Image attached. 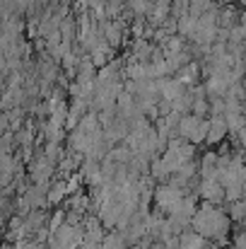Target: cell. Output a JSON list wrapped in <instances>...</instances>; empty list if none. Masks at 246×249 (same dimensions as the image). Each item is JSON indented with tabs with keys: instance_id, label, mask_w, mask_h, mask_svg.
<instances>
[{
	"instance_id": "cell-19",
	"label": "cell",
	"mask_w": 246,
	"mask_h": 249,
	"mask_svg": "<svg viewBox=\"0 0 246 249\" xmlns=\"http://www.w3.org/2000/svg\"><path fill=\"white\" fill-rule=\"evenodd\" d=\"M41 131H44V138H46V141H58V143H63V126H58L56 121L49 119Z\"/></svg>"
},
{
	"instance_id": "cell-8",
	"label": "cell",
	"mask_w": 246,
	"mask_h": 249,
	"mask_svg": "<svg viewBox=\"0 0 246 249\" xmlns=\"http://www.w3.org/2000/svg\"><path fill=\"white\" fill-rule=\"evenodd\" d=\"M227 133H230L227 119H225V116H210V128H208V138H205V143H210V145L222 143Z\"/></svg>"
},
{
	"instance_id": "cell-13",
	"label": "cell",
	"mask_w": 246,
	"mask_h": 249,
	"mask_svg": "<svg viewBox=\"0 0 246 249\" xmlns=\"http://www.w3.org/2000/svg\"><path fill=\"white\" fill-rule=\"evenodd\" d=\"M196 29H198V17L196 15H183V17H179V34L183 36V39H188V41H193V36H196Z\"/></svg>"
},
{
	"instance_id": "cell-20",
	"label": "cell",
	"mask_w": 246,
	"mask_h": 249,
	"mask_svg": "<svg viewBox=\"0 0 246 249\" xmlns=\"http://www.w3.org/2000/svg\"><path fill=\"white\" fill-rule=\"evenodd\" d=\"M225 191H227V201H239L244 198V181H232L225 186Z\"/></svg>"
},
{
	"instance_id": "cell-7",
	"label": "cell",
	"mask_w": 246,
	"mask_h": 249,
	"mask_svg": "<svg viewBox=\"0 0 246 249\" xmlns=\"http://www.w3.org/2000/svg\"><path fill=\"white\" fill-rule=\"evenodd\" d=\"M157 83H160L162 99H169V102H174V99H179L183 92H188V89H186L188 85H183L176 75H174V78H162V80H157Z\"/></svg>"
},
{
	"instance_id": "cell-24",
	"label": "cell",
	"mask_w": 246,
	"mask_h": 249,
	"mask_svg": "<svg viewBox=\"0 0 246 249\" xmlns=\"http://www.w3.org/2000/svg\"><path fill=\"white\" fill-rule=\"evenodd\" d=\"M244 119H246V102H244Z\"/></svg>"
},
{
	"instance_id": "cell-10",
	"label": "cell",
	"mask_w": 246,
	"mask_h": 249,
	"mask_svg": "<svg viewBox=\"0 0 246 249\" xmlns=\"http://www.w3.org/2000/svg\"><path fill=\"white\" fill-rule=\"evenodd\" d=\"M208 242L210 240H205L193 228H188L186 232H181V249H208Z\"/></svg>"
},
{
	"instance_id": "cell-17",
	"label": "cell",
	"mask_w": 246,
	"mask_h": 249,
	"mask_svg": "<svg viewBox=\"0 0 246 249\" xmlns=\"http://www.w3.org/2000/svg\"><path fill=\"white\" fill-rule=\"evenodd\" d=\"M44 155H46L53 165H58V162L66 158V150H63V145H61L58 141H46V145H44Z\"/></svg>"
},
{
	"instance_id": "cell-4",
	"label": "cell",
	"mask_w": 246,
	"mask_h": 249,
	"mask_svg": "<svg viewBox=\"0 0 246 249\" xmlns=\"http://www.w3.org/2000/svg\"><path fill=\"white\" fill-rule=\"evenodd\" d=\"M53 174H56V165L44 155V150L36 153V158L29 162V179L34 184H51Z\"/></svg>"
},
{
	"instance_id": "cell-21",
	"label": "cell",
	"mask_w": 246,
	"mask_h": 249,
	"mask_svg": "<svg viewBox=\"0 0 246 249\" xmlns=\"http://www.w3.org/2000/svg\"><path fill=\"white\" fill-rule=\"evenodd\" d=\"M66 218H68V211H56V213H51L49 230H51V232H58V230H61V225L66 223Z\"/></svg>"
},
{
	"instance_id": "cell-6",
	"label": "cell",
	"mask_w": 246,
	"mask_h": 249,
	"mask_svg": "<svg viewBox=\"0 0 246 249\" xmlns=\"http://www.w3.org/2000/svg\"><path fill=\"white\" fill-rule=\"evenodd\" d=\"M128 133H131V124H128L123 116H116V119L104 128V136H106L114 145H116V143H126Z\"/></svg>"
},
{
	"instance_id": "cell-5",
	"label": "cell",
	"mask_w": 246,
	"mask_h": 249,
	"mask_svg": "<svg viewBox=\"0 0 246 249\" xmlns=\"http://www.w3.org/2000/svg\"><path fill=\"white\" fill-rule=\"evenodd\" d=\"M203 201H210L215 206H222L227 201V191H225V184L220 179H203L200 181V194H198Z\"/></svg>"
},
{
	"instance_id": "cell-2",
	"label": "cell",
	"mask_w": 246,
	"mask_h": 249,
	"mask_svg": "<svg viewBox=\"0 0 246 249\" xmlns=\"http://www.w3.org/2000/svg\"><path fill=\"white\" fill-rule=\"evenodd\" d=\"M208 128H210V119L205 121L198 114H183L181 116V124H179V136L198 145V143H205Z\"/></svg>"
},
{
	"instance_id": "cell-25",
	"label": "cell",
	"mask_w": 246,
	"mask_h": 249,
	"mask_svg": "<svg viewBox=\"0 0 246 249\" xmlns=\"http://www.w3.org/2000/svg\"><path fill=\"white\" fill-rule=\"evenodd\" d=\"M242 83H244V87H246V78H244V80H242Z\"/></svg>"
},
{
	"instance_id": "cell-1",
	"label": "cell",
	"mask_w": 246,
	"mask_h": 249,
	"mask_svg": "<svg viewBox=\"0 0 246 249\" xmlns=\"http://www.w3.org/2000/svg\"><path fill=\"white\" fill-rule=\"evenodd\" d=\"M230 225H232V218L227 215V211L215 208V203H210V201L200 203V208H198V213L193 215V223H191V228L196 232H200L205 240L220 242V245L227 242Z\"/></svg>"
},
{
	"instance_id": "cell-3",
	"label": "cell",
	"mask_w": 246,
	"mask_h": 249,
	"mask_svg": "<svg viewBox=\"0 0 246 249\" xmlns=\"http://www.w3.org/2000/svg\"><path fill=\"white\" fill-rule=\"evenodd\" d=\"M183 196H188L183 189H179V186H174V184H160L157 189H155V206H157V211L164 213V215H171L174 211H176V206L181 203V198Z\"/></svg>"
},
{
	"instance_id": "cell-12",
	"label": "cell",
	"mask_w": 246,
	"mask_h": 249,
	"mask_svg": "<svg viewBox=\"0 0 246 249\" xmlns=\"http://www.w3.org/2000/svg\"><path fill=\"white\" fill-rule=\"evenodd\" d=\"M176 78L183 85L193 87V85H198V80H200V66H198L196 61H191V63H186V66L176 73Z\"/></svg>"
},
{
	"instance_id": "cell-14",
	"label": "cell",
	"mask_w": 246,
	"mask_h": 249,
	"mask_svg": "<svg viewBox=\"0 0 246 249\" xmlns=\"http://www.w3.org/2000/svg\"><path fill=\"white\" fill-rule=\"evenodd\" d=\"M239 17H242V12H237V7H222L217 15V24L225 29H232L239 24Z\"/></svg>"
},
{
	"instance_id": "cell-22",
	"label": "cell",
	"mask_w": 246,
	"mask_h": 249,
	"mask_svg": "<svg viewBox=\"0 0 246 249\" xmlns=\"http://www.w3.org/2000/svg\"><path fill=\"white\" fill-rule=\"evenodd\" d=\"M164 242V249H181V235H169Z\"/></svg>"
},
{
	"instance_id": "cell-16",
	"label": "cell",
	"mask_w": 246,
	"mask_h": 249,
	"mask_svg": "<svg viewBox=\"0 0 246 249\" xmlns=\"http://www.w3.org/2000/svg\"><path fill=\"white\" fill-rule=\"evenodd\" d=\"M78 29H80V27H78L75 17H66V19L61 22V34H63V41H66V44H75V41H78V39H75V36H78Z\"/></svg>"
},
{
	"instance_id": "cell-18",
	"label": "cell",
	"mask_w": 246,
	"mask_h": 249,
	"mask_svg": "<svg viewBox=\"0 0 246 249\" xmlns=\"http://www.w3.org/2000/svg\"><path fill=\"white\" fill-rule=\"evenodd\" d=\"M133 155H135V150H133V148H128V145L111 148V153H109V158H111V160H116L118 165H131Z\"/></svg>"
},
{
	"instance_id": "cell-11",
	"label": "cell",
	"mask_w": 246,
	"mask_h": 249,
	"mask_svg": "<svg viewBox=\"0 0 246 249\" xmlns=\"http://www.w3.org/2000/svg\"><path fill=\"white\" fill-rule=\"evenodd\" d=\"M70 194H68V181L61 177L58 181H51V189H49V206H58L61 201H66Z\"/></svg>"
},
{
	"instance_id": "cell-9",
	"label": "cell",
	"mask_w": 246,
	"mask_h": 249,
	"mask_svg": "<svg viewBox=\"0 0 246 249\" xmlns=\"http://www.w3.org/2000/svg\"><path fill=\"white\" fill-rule=\"evenodd\" d=\"M220 155L217 153H205L200 160V177L203 179H220V165H217Z\"/></svg>"
},
{
	"instance_id": "cell-23",
	"label": "cell",
	"mask_w": 246,
	"mask_h": 249,
	"mask_svg": "<svg viewBox=\"0 0 246 249\" xmlns=\"http://www.w3.org/2000/svg\"><path fill=\"white\" fill-rule=\"evenodd\" d=\"M239 29H242V34L246 39V12H242V17H239Z\"/></svg>"
},
{
	"instance_id": "cell-15",
	"label": "cell",
	"mask_w": 246,
	"mask_h": 249,
	"mask_svg": "<svg viewBox=\"0 0 246 249\" xmlns=\"http://www.w3.org/2000/svg\"><path fill=\"white\" fill-rule=\"evenodd\" d=\"M150 177L157 181V184H166L171 179V172L166 169V165L162 162V158H155L152 165H150Z\"/></svg>"
}]
</instances>
